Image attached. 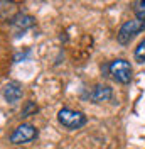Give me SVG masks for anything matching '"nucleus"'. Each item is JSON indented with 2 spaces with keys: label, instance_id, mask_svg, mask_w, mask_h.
Segmentation results:
<instances>
[{
  "label": "nucleus",
  "instance_id": "nucleus-1",
  "mask_svg": "<svg viewBox=\"0 0 145 149\" xmlns=\"http://www.w3.org/2000/svg\"><path fill=\"white\" fill-rule=\"evenodd\" d=\"M103 70H106L108 74L117 81V83H122V85H127L132 81V76H133V70H132V66L128 61L125 59H115V61H111L108 65L105 66Z\"/></svg>",
  "mask_w": 145,
  "mask_h": 149
},
{
  "label": "nucleus",
  "instance_id": "nucleus-2",
  "mask_svg": "<svg viewBox=\"0 0 145 149\" xmlns=\"http://www.w3.org/2000/svg\"><path fill=\"white\" fill-rule=\"evenodd\" d=\"M57 120H59V124H61L63 127H66V129L78 130V129H81V127L86 125L88 119H86V115H84L83 112L71 110V109L64 107V109H61V110L57 112Z\"/></svg>",
  "mask_w": 145,
  "mask_h": 149
},
{
  "label": "nucleus",
  "instance_id": "nucleus-3",
  "mask_svg": "<svg viewBox=\"0 0 145 149\" xmlns=\"http://www.w3.org/2000/svg\"><path fill=\"white\" fill-rule=\"evenodd\" d=\"M144 29H145L144 22H140V20H137V19L127 20V22L120 27V31H118L117 41L122 44V46H127V44H130V41H132L137 34H140Z\"/></svg>",
  "mask_w": 145,
  "mask_h": 149
},
{
  "label": "nucleus",
  "instance_id": "nucleus-4",
  "mask_svg": "<svg viewBox=\"0 0 145 149\" xmlns=\"http://www.w3.org/2000/svg\"><path fill=\"white\" fill-rule=\"evenodd\" d=\"M39 136V130L32 125V124H20L15 130L10 134L9 141L12 144H27L30 141H34Z\"/></svg>",
  "mask_w": 145,
  "mask_h": 149
},
{
  "label": "nucleus",
  "instance_id": "nucleus-5",
  "mask_svg": "<svg viewBox=\"0 0 145 149\" xmlns=\"http://www.w3.org/2000/svg\"><path fill=\"white\" fill-rule=\"evenodd\" d=\"M113 97V88L110 85L98 83L93 86V90L90 92V100L93 103H101V102H108Z\"/></svg>",
  "mask_w": 145,
  "mask_h": 149
},
{
  "label": "nucleus",
  "instance_id": "nucleus-6",
  "mask_svg": "<svg viewBox=\"0 0 145 149\" xmlns=\"http://www.w3.org/2000/svg\"><path fill=\"white\" fill-rule=\"evenodd\" d=\"M22 86L17 83V81H9V83L3 86V92H2V95H3V98H5V102L7 103H17L20 98H22Z\"/></svg>",
  "mask_w": 145,
  "mask_h": 149
},
{
  "label": "nucleus",
  "instance_id": "nucleus-7",
  "mask_svg": "<svg viewBox=\"0 0 145 149\" xmlns=\"http://www.w3.org/2000/svg\"><path fill=\"white\" fill-rule=\"evenodd\" d=\"M10 24L14 26L15 29V32L17 34H22V32H26L27 29H30L34 24H36V20L32 15H27V14H17L15 17L10 19Z\"/></svg>",
  "mask_w": 145,
  "mask_h": 149
},
{
  "label": "nucleus",
  "instance_id": "nucleus-8",
  "mask_svg": "<svg viewBox=\"0 0 145 149\" xmlns=\"http://www.w3.org/2000/svg\"><path fill=\"white\" fill-rule=\"evenodd\" d=\"M132 7H133V12L137 15V20L145 24V0H135L132 3Z\"/></svg>",
  "mask_w": 145,
  "mask_h": 149
},
{
  "label": "nucleus",
  "instance_id": "nucleus-9",
  "mask_svg": "<svg viewBox=\"0 0 145 149\" xmlns=\"http://www.w3.org/2000/svg\"><path fill=\"white\" fill-rule=\"evenodd\" d=\"M133 58H135L137 63H145V39L135 47V53H133Z\"/></svg>",
  "mask_w": 145,
  "mask_h": 149
},
{
  "label": "nucleus",
  "instance_id": "nucleus-10",
  "mask_svg": "<svg viewBox=\"0 0 145 149\" xmlns=\"http://www.w3.org/2000/svg\"><path fill=\"white\" fill-rule=\"evenodd\" d=\"M39 110L37 109L36 102H26V107L22 109V112H20V117H29V115H36V112Z\"/></svg>",
  "mask_w": 145,
  "mask_h": 149
}]
</instances>
